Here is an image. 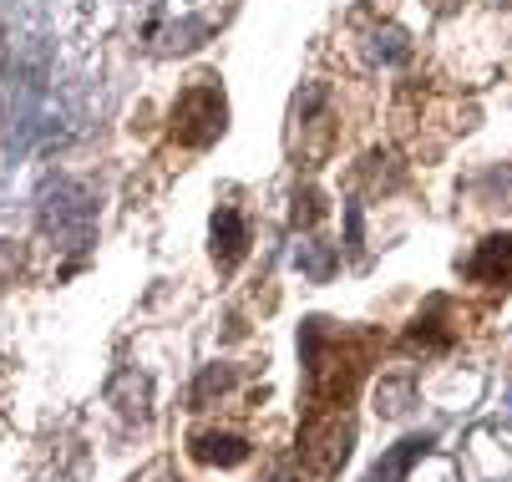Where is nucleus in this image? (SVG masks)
Instances as JSON below:
<instances>
[{
  "label": "nucleus",
  "mask_w": 512,
  "mask_h": 482,
  "mask_svg": "<svg viewBox=\"0 0 512 482\" xmlns=\"http://www.w3.org/2000/svg\"><path fill=\"white\" fill-rule=\"evenodd\" d=\"M365 351L371 335H335L325 315H310L300 325V361H305V396H310V417L325 411H345V401L355 396V381L365 371Z\"/></svg>",
  "instance_id": "obj_1"
},
{
  "label": "nucleus",
  "mask_w": 512,
  "mask_h": 482,
  "mask_svg": "<svg viewBox=\"0 0 512 482\" xmlns=\"http://www.w3.org/2000/svg\"><path fill=\"white\" fill-rule=\"evenodd\" d=\"M46 92H51V66H46V51L31 46L11 66V102H6V148L11 153L36 148V132L46 127Z\"/></svg>",
  "instance_id": "obj_2"
},
{
  "label": "nucleus",
  "mask_w": 512,
  "mask_h": 482,
  "mask_svg": "<svg viewBox=\"0 0 512 482\" xmlns=\"http://www.w3.org/2000/svg\"><path fill=\"white\" fill-rule=\"evenodd\" d=\"M41 229L61 249H92L97 239V188L77 178H56L41 188Z\"/></svg>",
  "instance_id": "obj_3"
},
{
  "label": "nucleus",
  "mask_w": 512,
  "mask_h": 482,
  "mask_svg": "<svg viewBox=\"0 0 512 482\" xmlns=\"http://www.w3.org/2000/svg\"><path fill=\"white\" fill-rule=\"evenodd\" d=\"M224 92L213 82H193L178 102H173V137L183 148H213L218 137H224Z\"/></svg>",
  "instance_id": "obj_4"
},
{
  "label": "nucleus",
  "mask_w": 512,
  "mask_h": 482,
  "mask_svg": "<svg viewBox=\"0 0 512 482\" xmlns=\"http://www.w3.org/2000/svg\"><path fill=\"white\" fill-rule=\"evenodd\" d=\"M350 437L355 427L340 417V411H325V417H310L300 432V462L315 482H330L340 472V462L350 457Z\"/></svg>",
  "instance_id": "obj_5"
},
{
  "label": "nucleus",
  "mask_w": 512,
  "mask_h": 482,
  "mask_svg": "<svg viewBox=\"0 0 512 482\" xmlns=\"http://www.w3.org/2000/svg\"><path fill=\"white\" fill-rule=\"evenodd\" d=\"M249 254V219L239 209H213V264L234 274Z\"/></svg>",
  "instance_id": "obj_6"
},
{
  "label": "nucleus",
  "mask_w": 512,
  "mask_h": 482,
  "mask_svg": "<svg viewBox=\"0 0 512 482\" xmlns=\"http://www.w3.org/2000/svg\"><path fill=\"white\" fill-rule=\"evenodd\" d=\"M431 447H436V432H411V437H401L396 447L381 452V462L365 472V482H406V472H411Z\"/></svg>",
  "instance_id": "obj_7"
},
{
  "label": "nucleus",
  "mask_w": 512,
  "mask_h": 482,
  "mask_svg": "<svg viewBox=\"0 0 512 482\" xmlns=\"http://www.w3.org/2000/svg\"><path fill=\"white\" fill-rule=\"evenodd\" d=\"M467 280L477 285H512V234H492L467 259Z\"/></svg>",
  "instance_id": "obj_8"
},
{
  "label": "nucleus",
  "mask_w": 512,
  "mask_h": 482,
  "mask_svg": "<svg viewBox=\"0 0 512 482\" xmlns=\"http://www.w3.org/2000/svg\"><path fill=\"white\" fill-rule=\"evenodd\" d=\"M452 305L436 295V300H426V310L411 320V330H406V346L411 351H447L452 346Z\"/></svg>",
  "instance_id": "obj_9"
},
{
  "label": "nucleus",
  "mask_w": 512,
  "mask_h": 482,
  "mask_svg": "<svg viewBox=\"0 0 512 482\" xmlns=\"http://www.w3.org/2000/svg\"><path fill=\"white\" fill-rule=\"evenodd\" d=\"M188 457L203 467H239V462H249V442L239 432H193Z\"/></svg>",
  "instance_id": "obj_10"
},
{
  "label": "nucleus",
  "mask_w": 512,
  "mask_h": 482,
  "mask_svg": "<svg viewBox=\"0 0 512 482\" xmlns=\"http://www.w3.org/2000/svg\"><path fill=\"white\" fill-rule=\"evenodd\" d=\"M107 396L122 406V417H127V422H142V417H148V376L122 371V376L112 381V391H107Z\"/></svg>",
  "instance_id": "obj_11"
},
{
  "label": "nucleus",
  "mask_w": 512,
  "mask_h": 482,
  "mask_svg": "<svg viewBox=\"0 0 512 482\" xmlns=\"http://www.w3.org/2000/svg\"><path fill=\"white\" fill-rule=\"evenodd\" d=\"M234 381H239V371H234V366H203V376H198V381H193V391H188L193 411H203L213 396H224Z\"/></svg>",
  "instance_id": "obj_12"
},
{
  "label": "nucleus",
  "mask_w": 512,
  "mask_h": 482,
  "mask_svg": "<svg viewBox=\"0 0 512 482\" xmlns=\"http://www.w3.org/2000/svg\"><path fill=\"white\" fill-rule=\"evenodd\" d=\"M295 259H300V269L310 274L315 285H325L330 274L340 269V254H335L330 244H300V254H295Z\"/></svg>",
  "instance_id": "obj_13"
},
{
  "label": "nucleus",
  "mask_w": 512,
  "mask_h": 482,
  "mask_svg": "<svg viewBox=\"0 0 512 482\" xmlns=\"http://www.w3.org/2000/svg\"><path fill=\"white\" fill-rule=\"evenodd\" d=\"M411 396H416L411 376H391V381H381V391H376V411H381V417H401V411L411 406Z\"/></svg>",
  "instance_id": "obj_14"
},
{
  "label": "nucleus",
  "mask_w": 512,
  "mask_h": 482,
  "mask_svg": "<svg viewBox=\"0 0 512 482\" xmlns=\"http://www.w3.org/2000/svg\"><path fill=\"white\" fill-rule=\"evenodd\" d=\"M320 214H325V198H320V188H300V193H295V209H289L295 229H310V224H320Z\"/></svg>",
  "instance_id": "obj_15"
},
{
  "label": "nucleus",
  "mask_w": 512,
  "mask_h": 482,
  "mask_svg": "<svg viewBox=\"0 0 512 482\" xmlns=\"http://www.w3.org/2000/svg\"><path fill=\"white\" fill-rule=\"evenodd\" d=\"M381 61H406L411 56V46H406V36L396 31V26H386V31H376V46H371Z\"/></svg>",
  "instance_id": "obj_16"
},
{
  "label": "nucleus",
  "mask_w": 512,
  "mask_h": 482,
  "mask_svg": "<svg viewBox=\"0 0 512 482\" xmlns=\"http://www.w3.org/2000/svg\"><path fill=\"white\" fill-rule=\"evenodd\" d=\"M365 244V219H360V203H345V249Z\"/></svg>",
  "instance_id": "obj_17"
},
{
  "label": "nucleus",
  "mask_w": 512,
  "mask_h": 482,
  "mask_svg": "<svg viewBox=\"0 0 512 482\" xmlns=\"http://www.w3.org/2000/svg\"><path fill=\"white\" fill-rule=\"evenodd\" d=\"M11 274H21V249L16 244H0V290L11 285Z\"/></svg>",
  "instance_id": "obj_18"
},
{
  "label": "nucleus",
  "mask_w": 512,
  "mask_h": 482,
  "mask_svg": "<svg viewBox=\"0 0 512 482\" xmlns=\"http://www.w3.org/2000/svg\"><path fill=\"white\" fill-rule=\"evenodd\" d=\"M264 482H300V472H289V467H274Z\"/></svg>",
  "instance_id": "obj_19"
},
{
  "label": "nucleus",
  "mask_w": 512,
  "mask_h": 482,
  "mask_svg": "<svg viewBox=\"0 0 512 482\" xmlns=\"http://www.w3.org/2000/svg\"><path fill=\"white\" fill-rule=\"evenodd\" d=\"M0 432H6V422H0Z\"/></svg>",
  "instance_id": "obj_20"
}]
</instances>
